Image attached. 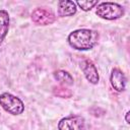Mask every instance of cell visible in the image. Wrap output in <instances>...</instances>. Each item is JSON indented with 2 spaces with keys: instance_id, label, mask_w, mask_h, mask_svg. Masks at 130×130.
Here are the masks:
<instances>
[{
  "instance_id": "cell-1",
  "label": "cell",
  "mask_w": 130,
  "mask_h": 130,
  "mask_svg": "<svg viewBox=\"0 0 130 130\" xmlns=\"http://www.w3.org/2000/svg\"><path fill=\"white\" fill-rule=\"evenodd\" d=\"M99 32L88 28L75 29L69 34L67 41L71 48L78 51H87L92 49L99 42Z\"/></svg>"
},
{
  "instance_id": "cell-2",
  "label": "cell",
  "mask_w": 130,
  "mask_h": 130,
  "mask_svg": "<svg viewBox=\"0 0 130 130\" xmlns=\"http://www.w3.org/2000/svg\"><path fill=\"white\" fill-rule=\"evenodd\" d=\"M95 13L101 18L107 19V20H115L118 18H121L125 10L123 6H121L118 3L115 2H102L98 5Z\"/></svg>"
},
{
  "instance_id": "cell-3",
  "label": "cell",
  "mask_w": 130,
  "mask_h": 130,
  "mask_svg": "<svg viewBox=\"0 0 130 130\" xmlns=\"http://www.w3.org/2000/svg\"><path fill=\"white\" fill-rule=\"evenodd\" d=\"M0 106L11 115H20L24 111L22 101L9 92H3L0 94Z\"/></svg>"
},
{
  "instance_id": "cell-4",
  "label": "cell",
  "mask_w": 130,
  "mask_h": 130,
  "mask_svg": "<svg viewBox=\"0 0 130 130\" xmlns=\"http://www.w3.org/2000/svg\"><path fill=\"white\" fill-rule=\"evenodd\" d=\"M85 121L79 115H71L61 119L58 123V130H84Z\"/></svg>"
},
{
  "instance_id": "cell-5",
  "label": "cell",
  "mask_w": 130,
  "mask_h": 130,
  "mask_svg": "<svg viewBox=\"0 0 130 130\" xmlns=\"http://www.w3.org/2000/svg\"><path fill=\"white\" fill-rule=\"evenodd\" d=\"M31 20L38 25H48L56 20V16L52 10L40 7L32 11Z\"/></svg>"
},
{
  "instance_id": "cell-6",
  "label": "cell",
  "mask_w": 130,
  "mask_h": 130,
  "mask_svg": "<svg viewBox=\"0 0 130 130\" xmlns=\"http://www.w3.org/2000/svg\"><path fill=\"white\" fill-rule=\"evenodd\" d=\"M80 68L85 76V78L91 83V84H96L100 80L99 72L94 64L90 60H83L80 62Z\"/></svg>"
},
{
  "instance_id": "cell-7",
  "label": "cell",
  "mask_w": 130,
  "mask_h": 130,
  "mask_svg": "<svg viewBox=\"0 0 130 130\" xmlns=\"http://www.w3.org/2000/svg\"><path fill=\"white\" fill-rule=\"evenodd\" d=\"M110 82H111L112 87L116 91L122 92L126 88L127 78H126L125 74L123 73V71H121L118 68H115V69L112 70V73H111V76H110Z\"/></svg>"
},
{
  "instance_id": "cell-8",
  "label": "cell",
  "mask_w": 130,
  "mask_h": 130,
  "mask_svg": "<svg viewBox=\"0 0 130 130\" xmlns=\"http://www.w3.org/2000/svg\"><path fill=\"white\" fill-rule=\"evenodd\" d=\"M76 10H77V6L73 1L63 0V1H59L58 3V15L61 17L72 16L76 13Z\"/></svg>"
},
{
  "instance_id": "cell-9",
  "label": "cell",
  "mask_w": 130,
  "mask_h": 130,
  "mask_svg": "<svg viewBox=\"0 0 130 130\" xmlns=\"http://www.w3.org/2000/svg\"><path fill=\"white\" fill-rule=\"evenodd\" d=\"M9 29V14L6 10H0V45L4 41Z\"/></svg>"
},
{
  "instance_id": "cell-10",
  "label": "cell",
  "mask_w": 130,
  "mask_h": 130,
  "mask_svg": "<svg viewBox=\"0 0 130 130\" xmlns=\"http://www.w3.org/2000/svg\"><path fill=\"white\" fill-rule=\"evenodd\" d=\"M53 76L55 78V80H57L58 82H60L63 85H72L73 84V77L64 70H57L53 73Z\"/></svg>"
},
{
  "instance_id": "cell-11",
  "label": "cell",
  "mask_w": 130,
  "mask_h": 130,
  "mask_svg": "<svg viewBox=\"0 0 130 130\" xmlns=\"http://www.w3.org/2000/svg\"><path fill=\"white\" fill-rule=\"evenodd\" d=\"M76 6H79L83 11H89L94 5L98 4V1H77L75 2Z\"/></svg>"
},
{
  "instance_id": "cell-12",
  "label": "cell",
  "mask_w": 130,
  "mask_h": 130,
  "mask_svg": "<svg viewBox=\"0 0 130 130\" xmlns=\"http://www.w3.org/2000/svg\"><path fill=\"white\" fill-rule=\"evenodd\" d=\"M56 89H57V90H55L54 93H55L56 95L60 96V98H69V96L72 94V92H71L69 89L65 88V87H57Z\"/></svg>"
},
{
  "instance_id": "cell-13",
  "label": "cell",
  "mask_w": 130,
  "mask_h": 130,
  "mask_svg": "<svg viewBox=\"0 0 130 130\" xmlns=\"http://www.w3.org/2000/svg\"><path fill=\"white\" fill-rule=\"evenodd\" d=\"M129 115H130V112L128 111V112L125 114V121H126V123H127V124H129V123H130V121H129Z\"/></svg>"
}]
</instances>
